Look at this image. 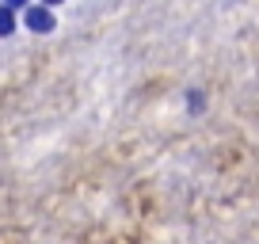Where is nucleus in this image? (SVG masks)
I'll return each mask as SVG.
<instances>
[{
	"instance_id": "nucleus-1",
	"label": "nucleus",
	"mask_w": 259,
	"mask_h": 244,
	"mask_svg": "<svg viewBox=\"0 0 259 244\" xmlns=\"http://www.w3.org/2000/svg\"><path fill=\"white\" fill-rule=\"evenodd\" d=\"M23 23L31 27L34 34H50L57 27V19H54V8H46V4H31V8L23 12Z\"/></svg>"
},
{
	"instance_id": "nucleus-2",
	"label": "nucleus",
	"mask_w": 259,
	"mask_h": 244,
	"mask_svg": "<svg viewBox=\"0 0 259 244\" xmlns=\"http://www.w3.org/2000/svg\"><path fill=\"white\" fill-rule=\"evenodd\" d=\"M12 31H16V16H12V8L0 4V38H8Z\"/></svg>"
},
{
	"instance_id": "nucleus-3",
	"label": "nucleus",
	"mask_w": 259,
	"mask_h": 244,
	"mask_svg": "<svg viewBox=\"0 0 259 244\" xmlns=\"http://www.w3.org/2000/svg\"><path fill=\"white\" fill-rule=\"evenodd\" d=\"M4 8H12V12L23 8V12H27V8H31V0H4Z\"/></svg>"
},
{
	"instance_id": "nucleus-4",
	"label": "nucleus",
	"mask_w": 259,
	"mask_h": 244,
	"mask_svg": "<svg viewBox=\"0 0 259 244\" xmlns=\"http://www.w3.org/2000/svg\"><path fill=\"white\" fill-rule=\"evenodd\" d=\"M191 111H202V92H191Z\"/></svg>"
},
{
	"instance_id": "nucleus-5",
	"label": "nucleus",
	"mask_w": 259,
	"mask_h": 244,
	"mask_svg": "<svg viewBox=\"0 0 259 244\" xmlns=\"http://www.w3.org/2000/svg\"><path fill=\"white\" fill-rule=\"evenodd\" d=\"M42 4H46V8H54V4H61V0H42Z\"/></svg>"
}]
</instances>
